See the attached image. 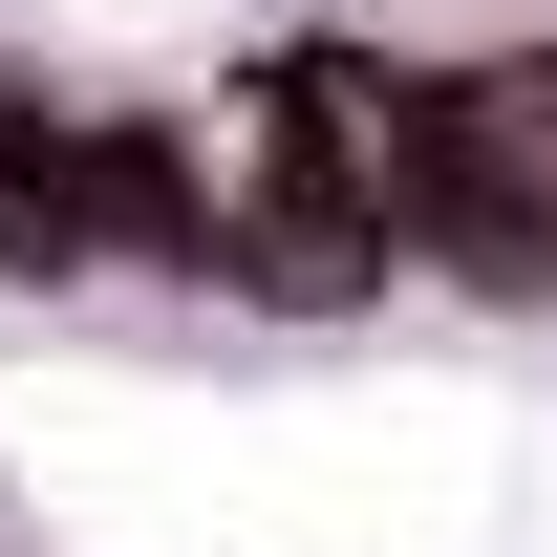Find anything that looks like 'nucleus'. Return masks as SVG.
<instances>
[{
	"label": "nucleus",
	"instance_id": "f257e3e1",
	"mask_svg": "<svg viewBox=\"0 0 557 557\" xmlns=\"http://www.w3.org/2000/svg\"><path fill=\"white\" fill-rule=\"evenodd\" d=\"M258 129H278V172L322 214H364L386 258H450V86L364 65V44H300V65H258Z\"/></svg>",
	"mask_w": 557,
	"mask_h": 557
},
{
	"label": "nucleus",
	"instance_id": "f03ea898",
	"mask_svg": "<svg viewBox=\"0 0 557 557\" xmlns=\"http://www.w3.org/2000/svg\"><path fill=\"white\" fill-rule=\"evenodd\" d=\"M450 258L472 278H557V44L450 86Z\"/></svg>",
	"mask_w": 557,
	"mask_h": 557
}]
</instances>
